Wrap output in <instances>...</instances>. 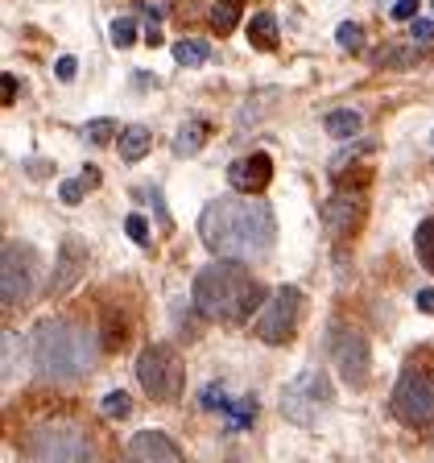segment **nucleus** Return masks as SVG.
I'll list each match as a JSON object with an SVG mask.
<instances>
[{
	"label": "nucleus",
	"mask_w": 434,
	"mask_h": 463,
	"mask_svg": "<svg viewBox=\"0 0 434 463\" xmlns=\"http://www.w3.org/2000/svg\"><path fill=\"white\" fill-rule=\"evenodd\" d=\"M199 236L220 260H252L273 249L278 220L269 203L257 194H223L203 207Z\"/></svg>",
	"instance_id": "obj_1"
},
{
	"label": "nucleus",
	"mask_w": 434,
	"mask_h": 463,
	"mask_svg": "<svg viewBox=\"0 0 434 463\" xmlns=\"http://www.w3.org/2000/svg\"><path fill=\"white\" fill-rule=\"evenodd\" d=\"M191 298H194V310L203 318H212V323H241L260 302V286L252 281L244 260H212L194 278Z\"/></svg>",
	"instance_id": "obj_2"
},
{
	"label": "nucleus",
	"mask_w": 434,
	"mask_h": 463,
	"mask_svg": "<svg viewBox=\"0 0 434 463\" xmlns=\"http://www.w3.org/2000/svg\"><path fill=\"white\" fill-rule=\"evenodd\" d=\"M33 368L46 381H79L96 364V335L67 318H46L33 327Z\"/></svg>",
	"instance_id": "obj_3"
},
{
	"label": "nucleus",
	"mask_w": 434,
	"mask_h": 463,
	"mask_svg": "<svg viewBox=\"0 0 434 463\" xmlns=\"http://www.w3.org/2000/svg\"><path fill=\"white\" fill-rule=\"evenodd\" d=\"M29 463H96L91 439L75 422H42L25 439Z\"/></svg>",
	"instance_id": "obj_4"
},
{
	"label": "nucleus",
	"mask_w": 434,
	"mask_h": 463,
	"mask_svg": "<svg viewBox=\"0 0 434 463\" xmlns=\"http://www.w3.org/2000/svg\"><path fill=\"white\" fill-rule=\"evenodd\" d=\"M331 402H335V389L323 368H307L281 389V414L294 426H315L331 410Z\"/></svg>",
	"instance_id": "obj_5"
},
{
	"label": "nucleus",
	"mask_w": 434,
	"mask_h": 463,
	"mask_svg": "<svg viewBox=\"0 0 434 463\" xmlns=\"http://www.w3.org/2000/svg\"><path fill=\"white\" fill-rule=\"evenodd\" d=\"M389 410L401 426H422L434 422V373L430 368H405L401 381H397L393 397H389Z\"/></svg>",
	"instance_id": "obj_6"
},
{
	"label": "nucleus",
	"mask_w": 434,
	"mask_h": 463,
	"mask_svg": "<svg viewBox=\"0 0 434 463\" xmlns=\"http://www.w3.org/2000/svg\"><path fill=\"white\" fill-rule=\"evenodd\" d=\"M137 381H141V389L154 402H178V393H183V360L174 356V347L165 344H149L137 356Z\"/></svg>",
	"instance_id": "obj_7"
},
{
	"label": "nucleus",
	"mask_w": 434,
	"mask_h": 463,
	"mask_svg": "<svg viewBox=\"0 0 434 463\" xmlns=\"http://www.w3.org/2000/svg\"><path fill=\"white\" fill-rule=\"evenodd\" d=\"M298 315H302V294L294 286H278L269 294V302H260V315L252 323V331L265 344H289L294 331H298Z\"/></svg>",
	"instance_id": "obj_8"
},
{
	"label": "nucleus",
	"mask_w": 434,
	"mask_h": 463,
	"mask_svg": "<svg viewBox=\"0 0 434 463\" xmlns=\"http://www.w3.org/2000/svg\"><path fill=\"white\" fill-rule=\"evenodd\" d=\"M33 273H38V257L33 249L9 241L5 244V257H0V298L5 307H21L33 294Z\"/></svg>",
	"instance_id": "obj_9"
},
{
	"label": "nucleus",
	"mask_w": 434,
	"mask_h": 463,
	"mask_svg": "<svg viewBox=\"0 0 434 463\" xmlns=\"http://www.w3.org/2000/svg\"><path fill=\"white\" fill-rule=\"evenodd\" d=\"M327 347H331V360H335L339 376H344L352 389H364L368 368H373V360H368V339L352 327H335L327 339Z\"/></svg>",
	"instance_id": "obj_10"
},
{
	"label": "nucleus",
	"mask_w": 434,
	"mask_h": 463,
	"mask_svg": "<svg viewBox=\"0 0 434 463\" xmlns=\"http://www.w3.org/2000/svg\"><path fill=\"white\" fill-rule=\"evenodd\" d=\"M128 463H186V459H183V451L174 447L170 434L141 430L128 439Z\"/></svg>",
	"instance_id": "obj_11"
},
{
	"label": "nucleus",
	"mask_w": 434,
	"mask_h": 463,
	"mask_svg": "<svg viewBox=\"0 0 434 463\" xmlns=\"http://www.w3.org/2000/svg\"><path fill=\"white\" fill-rule=\"evenodd\" d=\"M269 178H273L269 154H249V157H236V162L228 165V183H231V191H241V194L265 191Z\"/></svg>",
	"instance_id": "obj_12"
},
{
	"label": "nucleus",
	"mask_w": 434,
	"mask_h": 463,
	"mask_svg": "<svg viewBox=\"0 0 434 463\" xmlns=\"http://www.w3.org/2000/svg\"><path fill=\"white\" fill-rule=\"evenodd\" d=\"M83 265H87V249L75 241V236H67V241H62V257H58V273H54V294L75 286Z\"/></svg>",
	"instance_id": "obj_13"
},
{
	"label": "nucleus",
	"mask_w": 434,
	"mask_h": 463,
	"mask_svg": "<svg viewBox=\"0 0 434 463\" xmlns=\"http://www.w3.org/2000/svg\"><path fill=\"white\" fill-rule=\"evenodd\" d=\"M356 220H360V199L356 194H335V199L323 207V223H327L331 232H352L356 228Z\"/></svg>",
	"instance_id": "obj_14"
},
{
	"label": "nucleus",
	"mask_w": 434,
	"mask_h": 463,
	"mask_svg": "<svg viewBox=\"0 0 434 463\" xmlns=\"http://www.w3.org/2000/svg\"><path fill=\"white\" fill-rule=\"evenodd\" d=\"M207 120H186L183 128H178V137H174V154L178 157H191V154H199L203 145H207Z\"/></svg>",
	"instance_id": "obj_15"
},
{
	"label": "nucleus",
	"mask_w": 434,
	"mask_h": 463,
	"mask_svg": "<svg viewBox=\"0 0 434 463\" xmlns=\"http://www.w3.org/2000/svg\"><path fill=\"white\" fill-rule=\"evenodd\" d=\"M149 145H154L149 128H145V125H128L125 133H120V157H125V162H141V157L149 154Z\"/></svg>",
	"instance_id": "obj_16"
},
{
	"label": "nucleus",
	"mask_w": 434,
	"mask_h": 463,
	"mask_svg": "<svg viewBox=\"0 0 434 463\" xmlns=\"http://www.w3.org/2000/svg\"><path fill=\"white\" fill-rule=\"evenodd\" d=\"M249 42L257 50H273V46H278V17H273V13H257V17L249 21Z\"/></svg>",
	"instance_id": "obj_17"
},
{
	"label": "nucleus",
	"mask_w": 434,
	"mask_h": 463,
	"mask_svg": "<svg viewBox=\"0 0 434 463\" xmlns=\"http://www.w3.org/2000/svg\"><path fill=\"white\" fill-rule=\"evenodd\" d=\"M327 133L335 137V141H347V137H356V133H360V112H352V108L327 112Z\"/></svg>",
	"instance_id": "obj_18"
},
{
	"label": "nucleus",
	"mask_w": 434,
	"mask_h": 463,
	"mask_svg": "<svg viewBox=\"0 0 434 463\" xmlns=\"http://www.w3.org/2000/svg\"><path fill=\"white\" fill-rule=\"evenodd\" d=\"M212 25H215V33H231V29L241 25V0H220V5H212Z\"/></svg>",
	"instance_id": "obj_19"
},
{
	"label": "nucleus",
	"mask_w": 434,
	"mask_h": 463,
	"mask_svg": "<svg viewBox=\"0 0 434 463\" xmlns=\"http://www.w3.org/2000/svg\"><path fill=\"white\" fill-rule=\"evenodd\" d=\"M414 249H418V260H422L426 269L434 273V215H430V220L418 223V232H414Z\"/></svg>",
	"instance_id": "obj_20"
},
{
	"label": "nucleus",
	"mask_w": 434,
	"mask_h": 463,
	"mask_svg": "<svg viewBox=\"0 0 434 463\" xmlns=\"http://www.w3.org/2000/svg\"><path fill=\"white\" fill-rule=\"evenodd\" d=\"M96 183H99L96 165H87V174H83V178H71V183H62V186H58V199H62V203H71V207H75V203L83 199V191H87V186H96Z\"/></svg>",
	"instance_id": "obj_21"
},
{
	"label": "nucleus",
	"mask_w": 434,
	"mask_h": 463,
	"mask_svg": "<svg viewBox=\"0 0 434 463\" xmlns=\"http://www.w3.org/2000/svg\"><path fill=\"white\" fill-rule=\"evenodd\" d=\"M228 422L236 426V430H244V426L257 422V397H241V402L228 405Z\"/></svg>",
	"instance_id": "obj_22"
},
{
	"label": "nucleus",
	"mask_w": 434,
	"mask_h": 463,
	"mask_svg": "<svg viewBox=\"0 0 434 463\" xmlns=\"http://www.w3.org/2000/svg\"><path fill=\"white\" fill-rule=\"evenodd\" d=\"M207 54H212V50L203 46V42H178V46H174V58H178L183 67H199V62H207Z\"/></svg>",
	"instance_id": "obj_23"
},
{
	"label": "nucleus",
	"mask_w": 434,
	"mask_h": 463,
	"mask_svg": "<svg viewBox=\"0 0 434 463\" xmlns=\"http://www.w3.org/2000/svg\"><path fill=\"white\" fill-rule=\"evenodd\" d=\"M335 42H339V50H352V54H356V50H364V29H360L356 21H344V25L335 29Z\"/></svg>",
	"instance_id": "obj_24"
},
{
	"label": "nucleus",
	"mask_w": 434,
	"mask_h": 463,
	"mask_svg": "<svg viewBox=\"0 0 434 463\" xmlns=\"http://www.w3.org/2000/svg\"><path fill=\"white\" fill-rule=\"evenodd\" d=\"M83 137H87V141H91V145H104V141H112V137H116V120H108V116H99V120H87Z\"/></svg>",
	"instance_id": "obj_25"
},
{
	"label": "nucleus",
	"mask_w": 434,
	"mask_h": 463,
	"mask_svg": "<svg viewBox=\"0 0 434 463\" xmlns=\"http://www.w3.org/2000/svg\"><path fill=\"white\" fill-rule=\"evenodd\" d=\"M99 410H104V418H128L133 402H128V393H120V389H116V393L104 397V405H99Z\"/></svg>",
	"instance_id": "obj_26"
},
{
	"label": "nucleus",
	"mask_w": 434,
	"mask_h": 463,
	"mask_svg": "<svg viewBox=\"0 0 434 463\" xmlns=\"http://www.w3.org/2000/svg\"><path fill=\"white\" fill-rule=\"evenodd\" d=\"M17 376V331H5V385Z\"/></svg>",
	"instance_id": "obj_27"
},
{
	"label": "nucleus",
	"mask_w": 434,
	"mask_h": 463,
	"mask_svg": "<svg viewBox=\"0 0 434 463\" xmlns=\"http://www.w3.org/2000/svg\"><path fill=\"white\" fill-rule=\"evenodd\" d=\"M133 42H137V25H133V21H128V17L112 21V46L125 50V46H133Z\"/></svg>",
	"instance_id": "obj_28"
},
{
	"label": "nucleus",
	"mask_w": 434,
	"mask_h": 463,
	"mask_svg": "<svg viewBox=\"0 0 434 463\" xmlns=\"http://www.w3.org/2000/svg\"><path fill=\"white\" fill-rule=\"evenodd\" d=\"M228 393H223V385H207L203 389V410H228Z\"/></svg>",
	"instance_id": "obj_29"
},
{
	"label": "nucleus",
	"mask_w": 434,
	"mask_h": 463,
	"mask_svg": "<svg viewBox=\"0 0 434 463\" xmlns=\"http://www.w3.org/2000/svg\"><path fill=\"white\" fill-rule=\"evenodd\" d=\"M125 232L133 236L137 244H149V223H145V215H128V220H125Z\"/></svg>",
	"instance_id": "obj_30"
},
{
	"label": "nucleus",
	"mask_w": 434,
	"mask_h": 463,
	"mask_svg": "<svg viewBox=\"0 0 434 463\" xmlns=\"http://www.w3.org/2000/svg\"><path fill=\"white\" fill-rule=\"evenodd\" d=\"M418 9H422L418 0H397V5H393V17L397 21H418Z\"/></svg>",
	"instance_id": "obj_31"
},
{
	"label": "nucleus",
	"mask_w": 434,
	"mask_h": 463,
	"mask_svg": "<svg viewBox=\"0 0 434 463\" xmlns=\"http://www.w3.org/2000/svg\"><path fill=\"white\" fill-rule=\"evenodd\" d=\"M410 38H414V46H418V42H422V46H426V42H434V21H414Z\"/></svg>",
	"instance_id": "obj_32"
},
{
	"label": "nucleus",
	"mask_w": 434,
	"mask_h": 463,
	"mask_svg": "<svg viewBox=\"0 0 434 463\" xmlns=\"http://www.w3.org/2000/svg\"><path fill=\"white\" fill-rule=\"evenodd\" d=\"M75 71H79V62H75V58H71V54H62V58H58L54 75L62 79V83H71V79H75Z\"/></svg>",
	"instance_id": "obj_33"
},
{
	"label": "nucleus",
	"mask_w": 434,
	"mask_h": 463,
	"mask_svg": "<svg viewBox=\"0 0 434 463\" xmlns=\"http://www.w3.org/2000/svg\"><path fill=\"white\" fill-rule=\"evenodd\" d=\"M418 310H426V315H434V289H418Z\"/></svg>",
	"instance_id": "obj_34"
},
{
	"label": "nucleus",
	"mask_w": 434,
	"mask_h": 463,
	"mask_svg": "<svg viewBox=\"0 0 434 463\" xmlns=\"http://www.w3.org/2000/svg\"><path fill=\"white\" fill-rule=\"evenodd\" d=\"M13 99H17V79L5 75V104H13Z\"/></svg>",
	"instance_id": "obj_35"
},
{
	"label": "nucleus",
	"mask_w": 434,
	"mask_h": 463,
	"mask_svg": "<svg viewBox=\"0 0 434 463\" xmlns=\"http://www.w3.org/2000/svg\"><path fill=\"white\" fill-rule=\"evenodd\" d=\"M426 5H430V9H434V0H426Z\"/></svg>",
	"instance_id": "obj_36"
}]
</instances>
